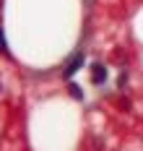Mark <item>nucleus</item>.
Masks as SVG:
<instances>
[{
  "mask_svg": "<svg viewBox=\"0 0 143 151\" xmlns=\"http://www.w3.org/2000/svg\"><path fill=\"white\" fill-rule=\"evenodd\" d=\"M81 65H83V55L78 52V55H73V58H70V63L65 65V73H63V76H65V78H70V76L76 73V70H78Z\"/></svg>",
  "mask_w": 143,
  "mask_h": 151,
  "instance_id": "1",
  "label": "nucleus"
},
{
  "mask_svg": "<svg viewBox=\"0 0 143 151\" xmlns=\"http://www.w3.org/2000/svg\"><path fill=\"white\" fill-rule=\"evenodd\" d=\"M91 81H94V83H104V81H107V68L96 63L94 68H91Z\"/></svg>",
  "mask_w": 143,
  "mask_h": 151,
  "instance_id": "2",
  "label": "nucleus"
},
{
  "mask_svg": "<svg viewBox=\"0 0 143 151\" xmlns=\"http://www.w3.org/2000/svg\"><path fill=\"white\" fill-rule=\"evenodd\" d=\"M68 91H70V96H73V99H83V89H81L78 83H70Z\"/></svg>",
  "mask_w": 143,
  "mask_h": 151,
  "instance_id": "3",
  "label": "nucleus"
},
{
  "mask_svg": "<svg viewBox=\"0 0 143 151\" xmlns=\"http://www.w3.org/2000/svg\"><path fill=\"white\" fill-rule=\"evenodd\" d=\"M0 52H8V45H5V37H3V29H0Z\"/></svg>",
  "mask_w": 143,
  "mask_h": 151,
  "instance_id": "4",
  "label": "nucleus"
}]
</instances>
